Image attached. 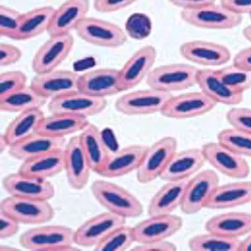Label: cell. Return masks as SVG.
<instances>
[{"instance_id":"1","label":"cell","mask_w":251,"mask_h":251,"mask_svg":"<svg viewBox=\"0 0 251 251\" xmlns=\"http://www.w3.org/2000/svg\"><path fill=\"white\" fill-rule=\"evenodd\" d=\"M91 190L95 200L102 207L126 220L140 217L144 212L140 201L119 185L97 179L92 183Z\"/></svg>"},{"instance_id":"2","label":"cell","mask_w":251,"mask_h":251,"mask_svg":"<svg viewBox=\"0 0 251 251\" xmlns=\"http://www.w3.org/2000/svg\"><path fill=\"white\" fill-rule=\"evenodd\" d=\"M75 231L62 225L43 226L30 228L19 238L20 245L33 251H78L74 247Z\"/></svg>"},{"instance_id":"3","label":"cell","mask_w":251,"mask_h":251,"mask_svg":"<svg viewBox=\"0 0 251 251\" xmlns=\"http://www.w3.org/2000/svg\"><path fill=\"white\" fill-rule=\"evenodd\" d=\"M200 69L185 64H167L152 69L147 75L150 88L172 94L189 89L197 85Z\"/></svg>"},{"instance_id":"4","label":"cell","mask_w":251,"mask_h":251,"mask_svg":"<svg viewBox=\"0 0 251 251\" xmlns=\"http://www.w3.org/2000/svg\"><path fill=\"white\" fill-rule=\"evenodd\" d=\"M0 211L25 225L46 224L54 217V208L49 201L12 196L2 200Z\"/></svg>"},{"instance_id":"5","label":"cell","mask_w":251,"mask_h":251,"mask_svg":"<svg viewBox=\"0 0 251 251\" xmlns=\"http://www.w3.org/2000/svg\"><path fill=\"white\" fill-rule=\"evenodd\" d=\"M177 147L176 139L170 136L162 137L148 147L137 170V181L147 184L160 178L177 151Z\"/></svg>"},{"instance_id":"6","label":"cell","mask_w":251,"mask_h":251,"mask_svg":"<svg viewBox=\"0 0 251 251\" xmlns=\"http://www.w3.org/2000/svg\"><path fill=\"white\" fill-rule=\"evenodd\" d=\"M180 17L188 25L201 29H231L242 22V15L215 2L196 9L182 10Z\"/></svg>"},{"instance_id":"7","label":"cell","mask_w":251,"mask_h":251,"mask_svg":"<svg viewBox=\"0 0 251 251\" xmlns=\"http://www.w3.org/2000/svg\"><path fill=\"white\" fill-rule=\"evenodd\" d=\"M172 94L150 88L128 92L116 100L115 107L119 113L128 116H147L161 113Z\"/></svg>"},{"instance_id":"8","label":"cell","mask_w":251,"mask_h":251,"mask_svg":"<svg viewBox=\"0 0 251 251\" xmlns=\"http://www.w3.org/2000/svg\"><path fill=\"white\" fill-rule=\"evenodd\" d=\"M75 32L85 43L98 47L116 49L127 42L120 26L99 18L86 17L78 24Z\"/></svg>"},{"instance_id":"9","label":"cell","mask_w":251,"mask_h":251,"mask_svg":"<svg viewBox=\"0 0 251 251\" xmlns=\"http://www.w3.org/2000/svg\"><path fill=\"white\" fill-rule=\"evenodd\" d=\"M220 178L213 170H204L188 179L180 209L186 214H195L207 207Z\"/></svg>"},{"instance_id":"10","label":"cell","mask_w":251,"mask_h":251,"mask_svg":"<svg viewBox=\"0 0 251 251\" xmlns=\"http://www.w3.org/2000/svg\"><path fill=\"white\" fill-rule=\"evenodd\" d=\"M201 150L206 162L224 176L238 179H245L249 176L251 168L245 157L218 141L204 144Z\"/></svg>"},{"instance_id":"11","label":"cell","mask_w":251,"mask_h":251,"mask_svg":"<svg viewBox=\"0 0 251 251\" xmlns=\"http://www.w3.org/2000/svg\"><path fill=\"white\" fill-rule=\"evenodd\" d=\"M74 46V38L71 33L50 36L35 54L32 69L36 74L57 70L68 57Z\"/></svg>"},{"instance_id":"12","label":"cell","mask_w":251,"mask_h":251,"mask_svg":"<svg viewBox=\"0 0 251 251\" xmlns=\"http://www.w3.org/2000/svg\"><path fill=\"white\" fill-rule=\"evenodd\" d=\"M126 219L111 212H104L88 219L75 231V245L95 248L116 228L126 225Z\"/></svg>"},{"instance_id":"13","label":"cell","mask_w":251,"mask_h":251,"mask_svg":"<svg viewBox=\"0 0 251 251\" xmlns=\"http://www.w3.org/2000/svg\"><path fill=\"white\" fill-rule=\"evenodd\" d=\"M107 105L105 98L91 96L76 91L51 100L48 105L50 113H67L87 118L97 116Z\"/></svg>"},{"instance_id":"14","label":"cell","mask_w":251,"mask_h":251,"mask_svg":"<svg viewBox=\"0 0 251 251\" xmlns=\"http://www.w3.org/2000/svg\"><path fill=\"white\" fill-rule=\"evenodd\" d=\"M217 103L202 92H188L172 96L161 112L168 119H191L203 116L211 111Z\"/></svg>"},{"instance_id":"15","label":"cell","mask_w":251,"mask_h":251,"mask_svg":"<svg viewBox=\"0 0 251 251\" xmlns=\"http://www.w3.org/2000/svg\"><path fill=\"white\" fill-rule=\"evenodd\" d=\"M183 219L174 214L150 216L133 227L138 244L164 241L177 233L183 227Z\"/></svg>"},{"instance_id":"16","label":"cell","mask_w":251,"mask_h":251,"mask_svg":"<svg viewBox=\"0 0 251 251\" xmlns=\"http://www.w3.org/2000/svg\"><path fill=\"white\" fill-rule=\"evenodd\" d=\"M157 51L152 46L138 49L119 70L122 92L133 89L147 77L156 61Z\"/></svg>"},{"instance_id":"17","label":"cell","mask_w":251,"mask_h":251,"mask_svg":"<svg viewBox=\"0 0 251 251\" xmlns=\"http://www.w3.org/2000/svg\"><path fill=\"white\" fill-rule=\"evenodd\" d=\"M79 75L70 70H55L47 74H36L30 86L43 98L53 100L78 91Z\"/></svg>"},{"instance_id":"18","label":"cell","mask_w":251,"mask_h":251,"mask_svg":"<svg viewBox=\"0 0 251 251\" xmlns=\"http://www.w3.org/2000/svg\"><path fill=\"white\" fill-rule=\"evenodd\" d=\"M64 170L69 186L75 190L84 189L89 180L92 167L80 142L79 136L71 137L64 148Z\"/></svg>"},{"instance_id":"19","label":"cell","mask_w":251,"mask_h":251,"mask_svg":"<svg viewBox=\"0 0 251 251\" xmlns=\"http://www.w3.org/2000/svg\"><path fill=\"white\" fill-rule=\"evenodd\" d=\"M179 53L187 61L204 67L224 65L232 56L226 46L201 40L183 43L179 46Z\"/></svg>"},{"instance_id":"20","label":"cell","mask_w":251,"mask_h":251,"mask_svg":"<svg viewBox=\"0 0 251 251\" xmlns=\"http://www.w3.org/2000/svg\"><path fill=\"white\" fill-rule=\"evenodd\" d=\"M2 186L9 196L49 201L55 194L54 185L47 179L10 174L4 177Z\"/></svg>"},{"instance_id":"21","label":"cell","mask_w":251,"mask_h":251,"mask_svg":"<svg viewBox=\"0 0 251 251\" xmlns=\"http://www.w3.org/2000/svg\"><path fill=\"white\" fill-rule=\"evenodd\" d=\"M78 91L99 98L113 96L122 92L119 86V70L101 68L79 75Z\"/></svg>"},{"instance_id":"22","label":"cell","mask_w":251,"mask_h":251,"mask_svg":"<svg viewBox=\"0 0 251 251\" xmlns=\"http://www.w3.org/2000/svg\"><path fill=\"white\" fill-rule=\"evenodd\" d=\"M206 163L201 149L176 151L160 178L164 181H181L199 173Z\"/></svg>"},{"instance_id":"23","label":"cell","mask_w":251,"mask_h":251,"mask_svg":"<svg viewBox=\"0 0 251 251\" xmlns=\"http://www.w3.org/2000/svg\"><path fill=\"white\" fill-rule=\"evenodd\" d=\"M89 0H66L54 11L48 29L49 36L67 34L75 30L89 12Z\"/></svg>"},{"instance_id":"24","label":"cell","mask_w":251,"mask_h":251,"mask_svg":"<svg viewBox=\"0 0 251 251\" xmlns=\"http://www.w3.org/2000/svg\"><path fill=\"white\" fill-rule=\"evenodd\" d=\"M148 147L130 145L110 152L106 163L100 171V176L106 178H117L126 176L137 171Z\"/></svg>"},{"instance_id":"25","label":"cell","mask_w":251,"mask_h":251,"mask_svg":"<svg viewBox=\"0 0 251 251\" xmlns=\"http://www.w3.org/2000/svg\"><path fill=\"white\" fill-rule=\"evenodd\" d=\"M197 85L201 92L214 103L235 106L242 103L244 94L239 93L228 86L217 73V70H199Z\"/></svg>"},{"instance_id":"26","label":"cell","mask_w":251,"mask_h":251,"mask_svg":"<svg viewBox=\"0 0 251 251\" xmlns=\"http://www.w3.org/2000/svg\"><path fill=\"white\" fill-rule=\"evenodd\" d=\"M207 232L231 238H240L251 232V214L228 212L214 216L205 224Z\"/></svg>"},{"instance_id":"27","label":"cell","mask_w":251,"mask_h":251,"mask_svg":"<svg viewBox=\"0 0 251 251\" xmlns=\"http://www.w3.org/2000/svg\"><path fill=\"white\" fill-rule=\"evenodd\" d=\"M66 144L65 138L51 137L36 133L22 142L10 147L8 154L23 162L48 152L64 150Z\"/></svg>"},{"instance_id":"28","label":"cell","mask_w":251,"mask_h":251,"mask_svg":"<svg viewBox=\"0 0 251 251\" xmlns=\"http://www.w3.org/2000/svg\"><path fill=\"white\" fill-rule=\"evenodd\" d=\"M251 202V182L238 181L219 185L206 208L226 210Z\"/></svg>"},{"instance_id":"29","label":"cell","mask_w":251,"mask_h":251,"mask_svg":"<svg viewBox=\"0 0 251 251\" xmlns=\"http://www.w3.org/2000/svg\"><path fill=\"white\" fill-rule=\"evenodd\" d=\"M188 179L166 182L152 196L148 206L149 216L172 214L180 207L184 197Z\"/></svg>"},{"instance_id":"30","label":"cell","mask_w":251,"mask_h":251,"mask_svg":"<svg viewBox=\"0 0 251 251\" xmlns=\"http://www.w3.org/2000/svg\"><path fill=\"white\" fill-rule=\"evenodd\" d=\"M64 165V149L25 161L18 172L29 177L47 179L62 172Z\"/></svg>"},{"instance_id":"31","label":"cell","mask_w":251,"mask_h":251,"mask_svg":"<svg viewBox=\"0 0 251 251\" xmlns=\"http://www.w3.org/2000/svg\"><path fill=\"white\" fill-rule=\"evenodd\" d=\"M55 8L47 5L22 13L12 40L25 41L47 32Z\"/></svg>"},{"instance_id":"32","label":"cell","mask_w":251,"mask_h":251,"mask_svg":"<svg viewBox=\"0 0 251 251\" xmlns=\"http://www.w3.org/2000/svg\"><path fill=\"white\" fill-rule=\"evenodd\" d=\"M89 125L88 119L67 113H51L45 116L37 133L57 138H64L82 130Z\"/></svg>"},{"instance_id":"33","label":"cell","mask_w":251,"mask_h":251,"mask_svg":"<svg viewBox=\"0 0 251 251\" xmlns=\"http://www.w3.org/2000/svg\"><path fill=\"white\" fill-rule=\"evenodd\" d=\"M45 118L41 109H31L20 113L8 125L3 134L9 148L37 133Z\"/></svg>"},{"instance_id":"34","label":"cell","mask_w":251,"mask_h":251,"mask_svg":"<svg viewBox=\"0 0 251 251\" xmlns=\"http://www.w3.org/2000/svg\"><path fill=\"white\" fill-rule=\"evenodd\" d=\"M78 136L92 172L99 173L110 154L101 133L96 126L89 123Z\"/></svg>"},{"instance_id":"35","label":"cell","mask_w":251,"mask_h":251,"mask_svg":"<svg viewBox=\"0 0 251 251\" xmlns=\"http://www.w3.org/2000/svg\"><path fill=\"white\" fill-rule=\"evenodd\" d=\"M48 100L39 95L29 86L0 98V109L5 113H23L35 109H42Z\"/></svg>"},{"instance_id":"36","label":"cell","mask_w":251,"mask_h":251,"mask_svg":"<svg viewBox=\"0 0 251 251\" xmlns=\"http://www.w3.org/2000/svg\"><path fill=\"white\" fill-rule=\"evenodd\" d=\"M241 241L207 232L191 238L188 246L193 251H238Z\"/></svg>"},{"instance_id":"37","label":"cell","mask_w":251,"mask_h":251,"mask_svg":"<svg viewBox=\"0 0 251 251\" xmlns=\"http://www.w3.org/2000/svg\"><path fill=\"white\" fill-rule=\"evenodd\" d=\"M134 240L133 227L121 226L109 234L95 247V251H124L130 248Z\"/></svg>"},{"instance_id":"38","label":"cell","mask_w":251,"mask_h":251,"mask_svg":"<svg viewBox=\"0 0 251 251\" xmlns=\"http://www.w3.org/2000/svg\"><path fill=\"white\" fill-rule=\"evenodd\" d=\"M217 140L238 155L251 158V134L231 127L221 130Z\"/></svg>"},{"instance_id":"39","label":"cell","mask_w":251,"mask_h":251,"mask_svg":"<svg viewBox=\"0 0 251 251\" xmlns=\"http://www.w3.org/2000/svg\"><path fill=\"white\" fill-rule=\"evenodd\" d=\"M224 82L239 93H245L251 88V71L232 64L217 70Z\"/></svg>"},{"instance_id":"40","label":"cell","mask_w":251,"mask_h":251,"mask_svg":"<svg viewBox=\"0 0 251 251\" xmlns=\"http://www.w3.org/2000/svg\"><path fill=\"white\" fill-rule=\"evenodd\" d=\"M151 20L144 13L133 14L127 19L126 31L127 36L135 40L147 39L152 31Z\"/></svg>"},{"instance_id":"41","label":"cell","mask_w":251,"mask_h":251,"mask_svg":"<svg viewBox=\"0 0 251 251\" xmlns=\"http://www.w3.org/2000/svg\"><path fill=\"white\" fill-rule=\"evenodd\" d=\"M22 13L17 10L1 5L0 6V36L12 39L19 25Z\"/></svg>"},{"instance_id":"42","label":"cell","mask_w":251,"mask_h":251,"mask_svg":"<svg viewBox=\"0 0 251 251\" xmlns=\"http://www.w3.org/2000/svg\"><path fill=\"white\" fill-rule=\"evenodd\" d=\"M27 78L21 71H8L0 75V98L7 96L26 86Z\"/></svg>"},{"instance_id":"43","label":"cell","mask_w":251,"mask_h":251,"mask_svg":"<svg viewBox=\"0 0 251 251\" xmlns=\"http://www.w3.org/2000/svg\"><path fill=\"white\" fill-rule=\"evenodd\" d=\"M226 119L233 128L251 134V109L232 108L226 113Z\"/></svg>"},{"instance_id":"44","label":"cell","mask_w":251,"mask_h":251,"mask_svg":"<svg viewBox=\"0 0 251 251\" xmlns=\"http://www.w3.org/2000/svg\"><path fill=\"white\" fill-rule=\"evenodd\" d=\"M138 0H95L94 8L102 14L119 12L137 2Z\"/></svg>"},{"instance_id":"45","label":"cell","mask_w":251,"mask_h":251,"mask_svg":"<svg viewBox=\"0 0 251 251\" xmlns=\"http://www.w3.org/2000/svg\"><path fill=\"white\" fill-rule=\"evenodd\" d=\"M22 51L16 46L8 43L0 44V65L8 67L16 64L22 57Z\"/></svg>"},{"instance_id":"46","label":"cell","mask_w":251,"mask_h":251,"mask_svg":"<svg viewBox=\"0 0 251 251\" xmlns=\"http://www.w3.org/2000/svg\"><path fill=\"white\" fill-rule=\"evenodd\" d=\"M19 223L8 214L0 211V238L8 239L16 235L20 229Z\"/></svg>"},{"instance_id":"47","label":"cell","mask_w":251,"mask_h":251,"mask_svg":"<svg viewBox=\"0 0 251 251\" xmlns=\"http://www.w3.org/2000/svg\"><path fill=\"white\" fill-rule=\"evenodd\" d=\"M177 250L176 245L167 240L149 242V243L139 244L130 251H176Z\"/></svg>"},{"instance_id":"48","label":"cell","mask_w":251,"mask_h":251,"mask_svg":"<svg viewBox=\"0 0 251 251\" xmlns=\"http://www.w3.org/2000/svg\"><path fill=\"white\" fill-rule=\"evenodd\" d=\"M220 4L237 15H251V0H220Z\"/></svg>"},{"instance_id":"49","label":"cell","mask_w":251,"mask_h":251,"mask_svg":"<svg viewBox=\"0 0 251 251\" xmlns=\"http://www.w3.org/2000/svg\"><path fill=\"white\" fill-rule=\"evenodd\" d=\"M216 0H168L172 5L182 10H192L215 2Z\"/></svg>"},{"instance_id":"50","label":"cell","mask_w":251,"mask_h":251,"mask_svg":"<svg viewBox=\"0 0 251 251\" xmlns=\"http://www.w3.org/2000/svg\"><path fill=\"white\" fill-rule=\"evenodd\" d=\"M233 64L251 71V47L245 48L237 53L233 58Z\"/></svg>"},{"instance_id":"51","label":"cell","mask_w":251,"mask_h":251,"mask_svg":"<svg viewBox=\"0 0 251 251\" xmlns=\"http://www.w3.org/2000/svg\"><path fill=\"white\" fill-rule=\"evenodd\" d=\"M238 251H251V232L245 239L241 241Z\"/></svg>"},{"instance_id":"52","label":"cell","mask_w":251,"mask_h":251,"mask_svg":"<svg viewBox=\"0 0 251 251\" xmlns=\"http://www.w3.org/2000/svg\"><path fill=\"white\" fill-rule=\"evenodd\" d=\"M242 33H243L244 37H245L248 42L251 43V25L247 26L246 27L243 29Z\"/></svg>"},{"instance_id":"53","label":"cell","mask_w":251,"mask_h":251,"mask_svg":"<svg viewBox=\"0 0 251 251\" xmlns=\"http://www.w3.org/2000/svg\"><path fill=\"white\" fill-rule=\"evenodd\" d=\"M0 144H1V152H4L7 148H9L8 143L5 140V137H4L3 134L1 135V140H0Z\"/></svg>"},{"instance_id":"54","label":"cell","mask_w":251,"mask_h":251,"mask_svg":"<svg viewBox=\"0 0 251 251\" xmlns=\"http://www.w3.org/2000/svg\"><path fill=\"white\" fill-rule=\"evenodd\" d=\"M1 251H19L18 248H14V247L7 246V245H1Z\"/></svg>"},{"instance_id":"55","label":"cell","mask_w":251,"mask_h":251,"mask_svg":"<svg viewBox=\"0 0 251 251\" xmlns=\"http://www.w3.org/2000/svg\"><path fill=\"white\" fill-rule=\"evenodd\" d=\"M250 18H251V15H250Z\"/></svg>"}]
</instances>
